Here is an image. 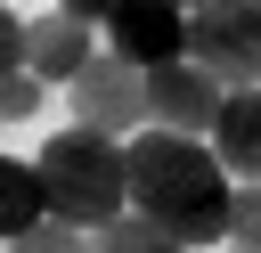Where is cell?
I'll return each mask as SVG.
<instances>
[{
    "mask_svg": "<svg viewBox=\"0 0 261 253\" xmlns=\"http://www.w3.org/2000/svg\"><path fill=\"white\" fill-rule=\"evenodd\" d=\"M188 57L220 90H261V8L253 0H204V8H188Z\"/></svg>",
    "mask_w": 261,
    "mask_h": 253,
    "instance_id": "3",
    "label": "cell"
},
{
    "mask_svg": "<svg viewBox=\"0 0 261 253\" xmlns=\"http://www.w3.org/2000/svg\"><path fill=\"white\" fill-rule=\"evenodd\" d=\"M8 73H24V16L0 0V82H8Z\"/></svg>",
    "mask_w": 261,
    "mask_h": 253,
    "instance_id": "14",
    "label": "cell"
},
{
    "mask_svg": "<svg viewBox=\"0 0 261 253\" xmlns=\"http://www.w3.org/2000/svg\"><path fill=\"white\" fill-rule=\"evenodd\" d=\"M106 49L130 57L139 73L171 65V57H188V8H171V0H122L106 16Z\"/></svg>",
    "mask_w": 261,
    "mask_h": 253,
    "instance_id": "6",
    "label": "cell"
},
{
    "mask_svg": "<svg viewBox=\"0 0 261 253\" xmlns=\"http://www.w3.org/2000/svg\"><path fill=\"white\" fill-rule=\"evenodd\" d=\"M65 98H73V122L82 131H106V139H139L147 131V73L130 57H114V49H98L65 82Z\"/></svg>",
    "mask_w": 261,
    "mask_h": 253,
    "instance_id": "4",
    "label": "cell"
},
{
    "mask_svg": "<svg viewBox=\"0 0 261 253\" xmlns=\"http://www.w3.org/2000/svg\"><path fill=\"white\" fill-rule=\"evenodd\" d=\"M90 57H98V33H90L82 16H65V8H49V16H24V73H33V82L65 90V82H73Z\"/></svg>",
    "mask_w": 261,
    "mask_h": 253,
    "instance_id": "7",
    "label": "cell"
},
{
    "mask_svg": "<svg viewBox=\"0 0 261 253\" xmlns=\"http://www.w3.org/2000/svg\"><path fill=\"white\" fill-rule=\"evenodd\" d=\"M122 163H130V212L147 229H163L179 253L228 245V196H237V180L220 171V155L204 139L139 131V139H122Z\"/></svg>",
    "mask_w": 261,
    "mask_h": 253,
    "instance_id": "1",
    "label": "cell"
},
{
    "mask_svg": "<svg viewBox=\"0 0 261 253\" xmlns=\"http://www.w3.org/2000/svg\"><path fill=\"white\" fill-rule=\"evenodd\" d=\"M171 8H204V0H171Z\"/></svg>",
    "mask_w": 261,
    "mask_h": 253,
    "instance_id": "16",
    "label": "cell"
},
{
    "mask_svg": "<svg viewBox=\"0 0 261 253\" xmlns=\"http://www.w3.org/2000/svg\"><path fill=\"white\" fill-rule=\"evenodd\" d=\"M220 82L196 65V57H171V65H155L147 73V131H179V139H212V122H220Z\"/></svg>",
    "mask_w": 261,
    "mask_h": 253,
    "instance_id": "5",
    "label": "cell"
},
{
    "mask_svg": "<svg viewBox=\"0 0 261 253\" xmlns=\"http://www.w3.org/2000/svg\"><path fill=\"white\" fill-rule=\"evenodd\" d=\"M41 98H49V82L8 73V82H0V122H33V114H41Z\"/></svg>",
    "mask_w": 261,
    "mask_h": 253,
    "instance_id": "13",
    "label": "cell"
},
{
    "mask_svg": "<svg viewBox=\"0 0 261 253\" xmlns=\"http://www.w3.org/2000/svg\"><path fill=\"white\" fill-rule=\"evenodd\" d=\"M90 253H179L163 229H147L139 212H122V220H106L98 237H90Z\"/></svg>",
    "mask_w": 261,
    "mask_h": 253,
    "instance_id": "10",
    "label": "cell"
},
{
    "mask_svg": "<svg viewBox=\"0 0 261 253\" xmlns=\"http://www.w3.org/2000/svg\"><path fill=\"white\" fill-rule=\"evenodd\" d=\"M204 147L220 155V171H228L237 188H253V180H261V90H228Z\"/></svg>",
    "mask_w": 261,
    "mask_h": 253,
    "instance_id": "8",
    "label": "cell"
},
{
    "mask_svg": "<svg viewBox=\"0 0 261 253\" xmlns=\"http://www.w3.org/2000/svg\"><path fill=\"white\" fill-rule=\"evenodd\" d=\"M228 253H237V245H228Z\"/></svg>",
    "mask_w": 261,
    "mask_h": 253,
    "instance_id": "17",
    "label": "cell"
},
{
    "mask_svg": "<svg viewBox=\"0 0 261 253\" xmlns=\"http://www.w3.org/2000/svg\"><path fill=\"white\" fill-rule=\"evenodd\" d=\"M33 220H49V204H41V171L16 163V155H0V245H16Z\"/></svg>",
    "mask_w": 261,
    "mask_h": 253,
    "instance_id": "9",
    "label": "cell"
},
{
    "mask_svg": "<svg viewBox=\"0 0 261 253\" xmlns=\"http://www.w3.org/2000/svg\"><path fill=\"white\" fill-rule=\"evenodd\" d=\"M33 171H41V204H49V220H65V229H106V220H122L130 212V163H122V139H106V131H57L41 155H33Z\"/></svg>",
    "mask_w": 261,
    "mask_h": 253,
    "instance_id": "2",
    "label": "cell"
},
{
    "mask_svg": "<svg viewBox=\"0 0 261 253\" xmlns=\"http://www.w3.org/2000/svg\"><path fill=\"white\" fill-rule=\"evenodd\" d=\"M57 8H65V16H82V24H106L122 0H57Z\"/></svg>",
    "mask_w": 261,
    "mask_h": 253,
    "instance_id": "15",
    "label": "cell"
},
{
    "mask_svg": "<svg viewBox=\"0 0 261 253\" xmlns=\"http://www.w3.org/2000/svg\"><path fill=\"white\" fill-rule=\"evenodd\" d=\"M8 253H90V229H65V220H33Z\"/></svg>",
    "mask_w": 261,
    "mask_h": 253,
    "instance_id": "12",
    "label": "cell"
},
{
    "mask_svg": "<svg viewBox=\"0 0 261 253\" xmlns=\"http://www.w3.org/2000/svg\"><path fill=\"white\" fill-rule=\"evenodd\" d=\"M253 8H261V0H253Z\"/></svg>",
    "mask_w": 261,
    "mask_h": 253,
    "instance_id": "19",
    "label": "cell"
},
{
    "mask_svg": "<svg viewBox=\"0 0 261 253\" xmlns=\"http://www.w3.org/2000/svg\"><path fill=\"white\" fill-rule=\"evenodd\" d=\"M0 253H8V245H0Z\"/></svg>",
    "mask_w": 261,
    "mask_h": 253,
    "instance_id": "18",
    "label": "cell"
},
{
    "mask_svg": "<svg viewBox=\"0 0 261 253\" xmlns=\"http://www.w3.org/2000/svg\"><path fill=\"white\" fill-rule=\"evenodd\" d=\"M228 245L237 253H261V180L228 196Z\"/></svg>",
    "mask_w": 261,
    "mask_h": 253,
    "instance_id": "11",
    "label": "cell"
}]
</instances>
